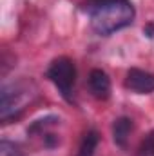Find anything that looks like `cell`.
<instances>
[{
  "label": "cell",
  "mask_w": 154,
  "mask_h": 156,
  "mask_svg": "<svg viewBox=\"0 0 154 156\" xmlns=\"http://www.w3.org/2000/svg\"><path fill=\"white\" fill-rule=\"evenodd\" d=\"M134 15V5L129 0H100L91 13V27L107 37L131 26Z\"/></svg>",
  "instance_id": "obj_1"
},
{
  "label": "cell",
  "mask_w": 154,
  "mask_h": 156,
  "mask_svg": "<svg viewBox=\"0 0 154 156\" xmlns=\"http://www.w3.org/2000/svg\"><path fill=\"white\" fill-rule=\"evenodd\" d=\"M37 94V87L31 82H16L11 85H4L2 98H0V116L2 122H9L11 118H16L27 104Z\"/></svg>",
  "instance_id": "obj_2"
},
{
  "label": "cell",
  "mask_w": 154,
  "mask_h": 156,
  "mask_svg": "<svg viewBox=\"0 0 154 156\" xmlns=\"http://www.w3.org/2000/svg\"><path fill=\"white\" fill-rule=\"evenodd\" d=\"M47 78L58 87V91L65 100H71V93L76 82V67L71 58L67 56L54 58L47 69Z\"/></svg>",
  "instance_id": "obj_3"
},
{
  "label": "cell",
  "mask_w": 154,
  "mask_h": 156,
  "mask_svg": "<svg viewBox=\"0 0 154 156\" xmlns=\"http://www.w3.org/2000/svg\"><path fill=\"white\" fill-rule=\"evenodd\" d=\"M125 87L138 94L154 93V75L143 69H131L125 76Z\"/></svg>",
  "instance_id": "obj_4"
},
{
  "label": "cell",
  "mask_w": 154,
  "mask_h": 156,
  "mask_svg": "<svg viewBox=\"0 0 154 156\" xmlns=\"http://www.w3.org/2000/svg\"><path fill=\"white\" fill-rule=\"evenodd\" d=\"M89 91L93 93L94 98L98 100H107L109 94H111V78L107 76L105 71L102 69H93L89 73Z\"/></svg>",
  "instance_id": "obj_5"
},
{
  "label": "cell",
  "mask_w": 154,
  "mask_h": 156,
  "mask_svg": "<svg viewBox=\"0 0 154 156\" xmlns=\"http://www.w3.org/2000/svg\"><path fill=\"white\" fill-rule=\"evenodd\" d=\"M132 133V120L121 116L114 120V125H113V136H114L116 145L120 147H125L127 142H129V136Z\"/></svg>",
  "instance_id": "obj_6"
},
{
  "label": "cell",
  "mask_w": 154,
  "mask_h": 156,
  "mask_svg": "<svg viewBox=\"0 0 154 156\" xmlns=\"http://www.w3.org/2000/svg\"><path fill=\"white\" fill-rule=\"evenodd\" d=\"M98 142H100V134L94 131V129H89L82 142H80V147H78L76 156H94V151L98 147Z\"/></svg>",
  "instance_id": "obj_7"
},
{
  "label": "cell",
  "mask_w": 154,
  "mask_h": 156,
  "mask_svg": "<svg viewBox=\"0 0 154 156\" xmlns=\"http://www.w3.org/2000/svg\"><path fill=\"white\" fill-rule=\"evenodd\" d=\"M140 156H154V131H151L143 138L140 145Z\"/></svg>",
  "instance_id": "obj_8"
},
{
  "label": "cell",
  "mask_w": 154,
  "mask_h": 156,
  "mask_svg": "<svg viewBox=\"0 0 154 156\" xmlns=\"http://www.w3.org/2000/svg\"><path fill=\"white\" fill-rule=\"evenodd\" d=\"M0 156H20V151H18V147L15 144L4 140L0 144Z\"/></svg>",
  "instance_id": "obj_9"
}]
</instances>
